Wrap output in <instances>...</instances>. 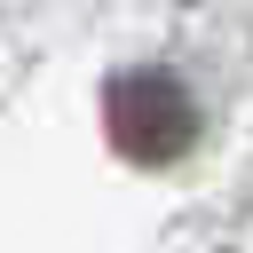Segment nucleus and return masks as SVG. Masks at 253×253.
<instances>
[{"instance_id":"f257e3e1","label":"nucleus","mask_w":253,"mask_h":253,"mask_svg":"<svg viewBox=\"0 0 253 253\" xmlns=\"http://www.w3.org/2000/svg\"><path fill=\"white\" fill-rule=\"evenodd\" d=\"M103 119H111V142L142 166H174L190 142H198V103L174 71H126L111 79L103 95Z\"/></svg>"}]
</instances>
